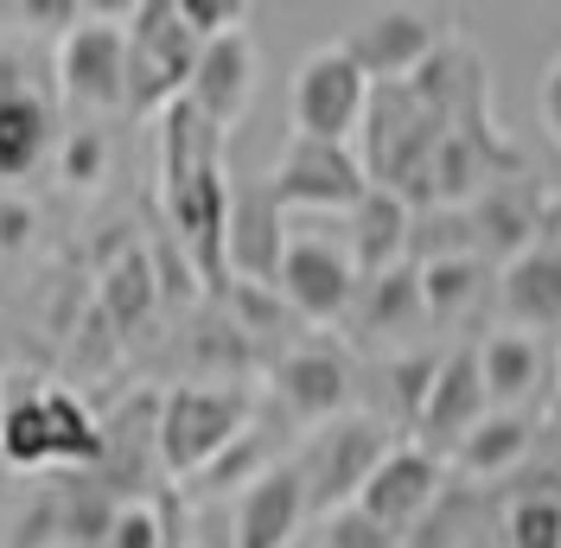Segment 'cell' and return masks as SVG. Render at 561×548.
I'll list each match as a JSON object with an SVG mask.
<instances>
[{
	"label": "cell",
	"instance_id": "6da1fadb",
	"mask_svg": "<svg viewBox=\"0 0 561 548\" xmlns=\"http://www.w3.org/2000/svg\"><path fill=\"white\" fill-rule=\"evenodd\" d=\"M160 205L185 262L205 281H224V210H230L224 135L185 96L160 115Z\"/></svg>",
	"mask_w": 561,
	"mask_h": 548
},
{
	"label": "cell",
	"instance_id": "7a4b0ae2",
	"mask_svg": "<svg viewBox=\"0 0 561 548\" xmlns=\"http://www.w3.org/2000/svg\"><path fill=\"white\" fill-rule=\"evenodd\" d=\"M108 453L90 409L45 377H0V459L13 472H58V466H96Z\"/></svg>",
	"mask_w": 561,
	"mask_h": 548
},
{
	"label": "cell",
	"instance_id": "3957f363",
	"mask_svg": "<svg viewBox=\"0 0 561 548\" xmlns=\"http://www.w3.org/2000/svg\"><path fill=\"white\" fill-rule=\"evenodd\" d=\"M249 414H255V396L230 389V383H217V389L210 383H179V389H167V402L153 414L160 472L179 484L205 479L210 466L249 434Z\"/></svg>",
	"mask_w": 561,
	"mask_h": 548
},
{
	"label": "cell",
	"instance_id": "277c9868",
	"mask_svg": "<svg viewBox=\"0 0 561 548\" xmlns=\"http://www.w3.org/2000/svg\"><path fill=\"white\" fill-rule=\"evenodd\" d=\"M396 453V427L383 414L345 409L339 421H325L307 434V453L294 459L300 484H307V511H345L357 504V491L370 484V472Z\"/></svg>",
	"mask_w": 561,
	"mask_h": 548
},
{
	"label": "cell",
	"instance_id": "5b68a950",
	"mask_svg": "<svg viewBox=\"0 0 561 548\" xmlns=\"http://www.w3.org/2000/svg\"><path fill=\"white\" fill-rule=\"evenodd\" d=\"M198 38L179 20V0H147L128 13V115H167L185 96Z\"/></svg>",
	"mask_w": 561,
	"mask_h": 548
},
{
	"label": "cell",
	"instance_id": "8992f818",
	"mask_svg": "<svg viewBox=\"0 0 561 548\" xmlns=\"http://www.w3.org/2000/svg\"><path fill=\"white\" fill-rule=\"evenodd\" d=\"M364 109H370V77L345 58V45H313L294 65V83H287L294 135L351 147V135L364 128Z\"/></svg>",
	"mask_w": 561,
	"mask_h": 548
},
{
	"label": "cell",
	"instance_id": "52a82bcc",
	"mask_svg": "<svg viewBox=\"0 0 561 548\" xmlns=\"http://www.w3.org/2000/svg\"><path fill=\"white\" fill-rule=\"evenodd\" d=\"M268 198L280 210H357V198L370 192V172L351 147H332V140H307V135H287L268 167Z\"/></svg>",
	"mask_w": 561,
	"mask_h": 548
},
{
	"label": "cell",
	"instance_id": "ba28073f",
	"mask_svg": "<svg viewBox=\"0 0 561 548\" xmlns=\"http://www.w3.org/2000/svg\"><path fill=\"white\" fill-rule=\"evenodd\" d=\"M58 96L83 115H115L128 109V26H115L103 13H83L58 38Z\"/></svg>",
	"mask_w": 561,
	"mask_h": 548
},
{
	"label": "cell",
	"instance_id": "9c48e42d",
	"mask_svg": "<svg viewBox=\"0 0 561 548\" xmlns=\"http://www.w3.org/2000/svg\"><path fill=\"white\" fill-rule=\"evenodd\" d=\"M339 45H345L351 65L370 77V90H389V83H415V70L434 65L440 33L421 7H370L345 26Z\"/></svg>",
	"mask_w": 561,
	"mask_h": 548
},
{
	"label": "cell",
	"instance_id": "30bf717a",
	"mask_svg": "<svg viewBox=\"0 0 561 548\" xmlns=\"http://www.w3.org/2000/svg\"><path fill=\"white\" fill-rule=\"evenodd\" d=\"M357 269H351V249L332 237H287V255H280L275 294L287 300L294 319L307 326H339L357 307Z\"/></svg>",
	"mask_w": 561,
	"mask_h": 548
},
{
	"label": "cell",
	"instance_id": "8fae6325",
	"mask_svg": "<svg viewBox=\"0 0 561 548\" xmlns=\"http://www.w3.org/2000/svg\"><path fill=\"white\" fill-rule=\"evenodd\" d=\"M280 255H287V210L268 198L262 179L230 185V210H224V274L243 287H275Z\"/></svg>",
	"mask_w": 561,
	"mask_h": 548
},
{
	"label": "cell",
	"instance_id": "7c38bea8",
	"mask_svg": "<svg viewBox=\"0 0 561 548\" xmlns=\"http://www.w3.org/2000/svg\"><path fill=\"white\" fill-rule=\"evenodd\" d=\"M255 77H262L255 33L237 26V33L205 38V45H198V65H192V83H185V103L198 109L217 135H230V128L249 115V103H255Z\"/></svg>",
	"mask_w": 561,
	"mask_h": 548
},
{
	"label": "cell",
	"instance_id": "4fadbf2b",
	"mask_svg": "<svg viewBox=\"0 0 561 548\" xmlns=\"http://www.w3.org/2000/svg\"><path fill=\"white\" fill-rule=\"evenodd\" d=\"M434 498H440V453H427L421 441H396V453L370 472V484L357 491L351 511H357V523L396 536V529L421 523Z\"/></svg>",
	"mask_w": 561,
	"mask_h": 548
},
{
	"label": "cell",
	"instance_id": "5bb4252c",
	"mask_svg": "<svg viewBox=\"0 0 561 548\" xmlns=\"http://www.w3.org/2000/svg\"><path fill=\"white\" fill-rule=\"evenodd\" d=\"M268 389H275V402L294 414V421L325 427V421H339V414L351 409V364L332 344H294V351L275 357Z\"/></svg>",
	"mask_w": 561,
	"mask_h": 548
},
{
	"label": "cell",
	"instance_id": "9a60e30c",
	"mask_svg": "<svg viewBox=\"0 0 561 548\" xmlns=\"http://www.w3.org/2000/svg\"><path fill=\"white\" fill-rule=\"evenodd\" d=\"M307 523V484L294 459L262 466L255 479L237 491V511H230V543L237 548H287Z\"/></svg>",
	"mask_w": 561,
	"mask_h": 548
},
{
	"label": "cell",
	"instance_id": "2e32d148",
	"mask_svg": "<svg viewBox=\"0 0 561 548\" xmlns=\"http://www.w3.org/2000/svg\"><path fill=\"white\" fill-rule=\"evenodd\" d=\"M491 414V396H485V377H479V351H447L440 357V370L427 383V402L415 414V434L427 453H454L479 421Z\"/></svg>",
	"mask_w": 561,
	"mask_h": 548
},
{
	"label": "cell",
	"instance_id": "e0dca14e",
	"mask_svg": "<svg viewBox=\"0 0 561 548\" xmlns=\"http://www.w3.org/2000/svg\"><path fill=\"white\" fill-rule=\"evenodd\" d=\"M351 269L357 281H377V274L402 269L409 255H415V210L402 192H389V185H370L357 210H351Z\"/></svg>",
	"mask_w": 561,
	"mask_h": 548
},
{
	"label": "cell",
	"instance_id": "ac0fdd59",
	"mask_svg": "<svg viewBox=\"0 0 561 548\" xmlns=\"http://www.w3.org/2000/svg\"><path fill=\"white\" fill-rule=\"evenodd\" d=\"M497 307L511 319V332H561V242H529L517 262L497 274Z\"/></svg>",
	"mask_w": 561,
	"mask_h": 548
},
{
	"label": "cell",
	"instance_id": "d6986e66",
	"mask_svg": "<svg viewBox=\"0 0 561 548\" xmlns=\"http://www.w3.org/2000/svg\"><path fill=\"white\" fill-rule=\"evenodd\" d=\"M351 319H357V332H364V339L402 344L415 326H427V307H421V269H415V262H402V269L364 281Z\"/></svg>",
	"mask_w": 561,
	"mask_h": 548
},
{
	"label": "cell",
	"instance_id": "ffe728a7",
	"mask_svg": "<svg viewBox=\"0 0 561 548\" xmlns=\"http://www.w3.org/2000/svg\"><path fill=\"white\" fill-rule=\"evenodd\" d=\"M472 230H479V262L497 255V262H517L529 242H542V205L517 192V179H497L485 198L472 205Z\"/></svg>",
	"mask_w": 561,
	"mask_h": 548
},
{
	"label": "cell",
	"instance_id": "44dd1931",
	"mask_svg": "<svg viewBox=\"0 0 561 548\" xmlns=\"http://www.w3.org/2000/svg\"><path fill=\"white\" fill-rule=\"evenodd\" d=\"M479 377H485V396L491 409H511L524 414V402L542 389V339H529V332H491L479 344Z\"/></svg>",
	"mask_w": 561,
	"mask_h": 548
},
{
	"label": "cell",
	"instance_id": "7402d4cb",
	"mask_svg": "<svg viewBox=\"0 0 561 548\" xmlns=\"http://www.w3.org/2000/svg\"><path fill=\"white\" fill-rule=\"evenodd\" d=\"M51 109L33 90H0V179H26L51 153Z\"/></svg>",
	"mask_w": 561,
	"mask_h": 548
},
{
	"label": "cell",
	"instance_id": "603a6c76",
	"mask_svg": "<svg viewBox=\"0 0 561 548\" xmlns=\"http://www.w3.org/2000/svg\"><path fill=\"white\" fill-rule=\"evenodd\" d=\"M524 453H529V414L491 409L485 421L454 446V466L466 479H504V472H517Z\"/></svg>",
	"mask_w": 561,
	"mask_h": 548
},
{
	"label": "cell",
	"instance_id": "cb8c5ba5",
	"mask_svg": "<svg viewBox=\"0 0 561 548\" xmlns=\"http://www.w3.org/2000/svg\"><path fill=\"white\" fill-rule=\"evenodd\" d=\"M421 269V307H427V326H454L466 319V307L479 300V281H485V262L479 249H447V255H427Z\"/></svg>",
	"mask_w": 561,
	"mask_h": 548
},
{
	"label": "cell",
	"instance_id": "d4e9b609",
	"mask_svg": "<svg viewBox=\"0 0 561 548\" xmlns=\"http://www.w3.org/2000/svg\"><path fill=\"white\" fill-rule=\"evenodd\" d=\"M153 300H160V281H153L147 249H128L122 262L103 269V312L115 326H140V319L153 312Z\"/></svg>",
	"mask_w": 561,
	"mask_h": 548
},
{
	"label": "cell",
	"instance_id": "484cf974",
	"mask_svg": "<svg viewBox=\"0 0 561 548\" xmlns=\"http://www.w3.org/2000/svg\"><path fill=\"white\" fill-rule=\"evenodd\" d=\"M504 548H561V498H517L504 516Z\"/></svg>",
	"mask_w": 561,
	"mask_h": 548
},
{
	"label": "cell",
	"instance_id": "4316f807",
	"mask_svg": "<svg viewBox=\"0 0 561 548\" xmlns=\"http://www.w3.org/2000/svg\"><path fill=\"white\" fill-rule=\"evenodd\" d=\"M108 548H167V516L153 511L147 498H128L108 511V529H103Z\"/></svg>",
	"mask_w": 561,
	"mask_h": 548
},
{
	"label": "cell",
	"instance_id": "83f0119b",
	"mask_svg": "<svg viewBox=\"0 0 561 548\" xmlns=\"http://www.w3.org/2000/svg\"><path fill=\"white\" fill-rule=\"evenodd\" d=\"M108 172V140H103V128H70L65 135V147H58V179L65 185H96Z\"/></svg>",
	"mask_w": 561,
	"mask_h": 548
},
{
	"label": "cell",
	"instance_id": "f1b7e54d",
	"mask_svg": "<svg viewBox=\"0 0 561 548\" xmlns=\"http://www.w3.org/2000/svg\"><path fill=\"white\" fill-rule=\"evenodd\" d=\"M179 20L205 45V38H224V33H237V26H249V7H237V0H179Z\"/></svg>",
	"mask_w": 561,
	"mask_h": 548
},
{
	"label": "cell",
	"instance_id": "f546056e",
	"mask_svg": "<svg viewBox=\"0 0 561 548\" xmlns=\"http://www.w3.org/2000/svg\"><path fill=\"white\" fill-rule=\"evenodd\" d=\"M434 370H440V357H396V414L415 427V414H421V402H427V383H434Z\"/></svg>",
	"mask_w": 561,
	"mask_h": 548
},
{
	"label": "cell",
	"instance_id": "4dcf8cb0",
	"mask_svg": "<svg viewBox=\"0 0 561 548\" xmlns=\"http://www.w3.org/2000/svg\"><path fill=\"white\" fill-rule=\"evenodd\" d=\"M13 20H26L33 33H58L65 38L77 20H83V7H70V0H20L13 7Z\"/></svg>",
	"mask_w": 561,
	"mask_h": 548
},
{
	"label": "cell",
	"instance_id": "1f68e13d",
	"mask_svg": "<svg viewBox=\"0 0 561 548\" xmlns=\"http://www.w3.org/2000/svg\"><path fill=\"white\" fill-rule=\"evenodd\" d=\"M536 115H542V135L556 140V153H561V52L536 77Z\"/></svg>",
	"mask_w": 561,
	"mask_h": 548
},
{
	"label": "cell",
	"instance_id": "d6a6232c",
	"mask_svg": "<svg viewBox=\"0 0 561 548\" xmlns=\"http://www.w3.org/2000/svg\"><path fill=\"white\" fill-rule=\"evenodd\" d=\"M542 237H549V242H561V192L549 198V210H542Z\"/></svg>",
	"mask_w": 561,
	"mask_h": 548
},
{
	"label": "cell",
	"instance_id": "836d02e7",
	"mask_svg": "<svg viewBox=\"0 0 561 548\" xmlns=\"http://www.w3.org/2000/svg\"><path fill=\"white\" fill-rule=\"evenodd\" d=\"M556 421H561V396H556Z\"/></svg>",
	"mask_w": 561,
	"mask_h": 548
}]
</instances>
